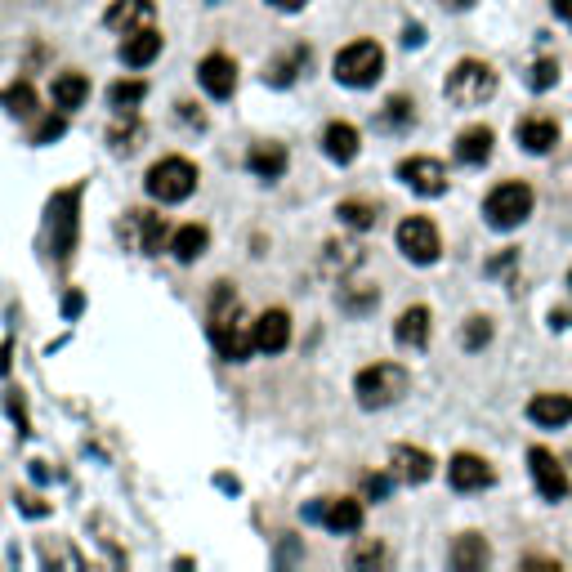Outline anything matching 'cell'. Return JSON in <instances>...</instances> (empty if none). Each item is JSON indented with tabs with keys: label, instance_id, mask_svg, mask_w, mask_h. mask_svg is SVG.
<instances>
[{
	"label": "cell",
	"instance_id": "obj_20",
	"mask_svg": "<svg viewBox=\"0 0 572 572\" xmlns=\"http://www.w3.org/2000/svg\"><path fill=\"white\" fill-rule=\"evenodd\" d=\"M152 0H117V5L103 14V23L112 27V32H139V27H152Z\"/></svg>",
	"mask_w": 572,
	"mask_h": 572
},
{
	"label": "cell",
	"instance_id": "obj_5",
	"mask_svg": "<svg viewBox=\"0 0 572 572\" xmlns=\"http://www.w3.org/2000/svg\"><path fill=\"white\" fill-rule=\"evenodd\" d=\"M331 72H336V81L349 85V90H367V85H376L380 72H385V50H380L376 41H354L336 54Z\"/></svg>",
	"mask_w": 572,
	"mask_h": 572
},
{
	"label": "cell",
	"instance_id": "obj_30",
	"mask_svg": "<svg viewBox=\"0 0 572 572\" xmlns=\"http://www.w3.org/2000/svg\"><path fill=\"white\" fill-rule=\"evenodd\" d=\"M0 103H5L9 117H32V112H36V90H32V81H14L5 94H0Z\"/></svg>",
	"mask_w": 572,
	"mask_h": 572
},
{
	"label": "cell",
	"instance_id": "obj_28",
	"mask_svg": "<svg viewBox=\"0 0 572 572\" xmlns=\"http://www.w3.org/2000/svg\"><path fill=\"white\" fill-rule=\"evenodd\" d=\"M304 63H309V50H304V45H295V50H286L282 59H273V63H269V72H264V81H269V85H278V90H286V85H291L295 76L304 72Z\"/></svg>",
	"mask_w": 572,
	"mask_h": 572
},
{
	"label": "cell",
	"instance_id": "obj_29",
	"mask_svg": "<svg viewBox=\"0 0 572 572\" xmlns=\"http://www.w3.org/2000/svg\"><path fill=\"white\" fill-rule=\"evenodd\" d=\"M322 264H327L331 278H336V273L345 278L349 269H358V264H362V246L358 242H331L327 255H322Z\"/></svg>",
	"mask_w": 572,
	"mask_h": 572
},
{
	"label": "cell",
	"instance_id": "obj_47",
	"mask_svg": "<svg viewBox=\"0 0 572 572\" xmlns=\"http://www.w3.org/2000/svg\"><path fill=\"white\" fill-rule=\"evenodd\" d=\"M568 286H572V269H568Z\"/></svg>",
	"mask_w": 572,
	"mask_h": 572
},
{
	"label": "cell",
	"instance_id": "obj_13",
	"mask_svg": "<svg viewBox=\"0 0 572 572\" xmlns=\"http://www.w3.org/2000/svg\"><path fill=\"white\" fill-rule=\"evenodd\" d=\"M492 479H497L492 465L483 461V456H474V452H456L452 461H447V483H452L456 492H483Z\"/></svg>",
	"mask_w": 572,
	"mask_h": 572
},
{
	"label": "cell",
	"instance_id": "obj_46",
	"mask_svg": "<svg viewBox=\"0 0 572 572\" xmlns=\"http://www.w3.org/2000/svg\"><path fill=\"white\" fill-rule=\"evenodd\" d=\"M443 5H447V9H470L474 0H443Z\"/></svg>",
	"mask_w": 572,
	"mask_h": 572
},
{
	"label": "cell",
	"instance_id": "obj_17",
	"mask_svg": "<svg viewBox=\"0 0 572 572\" xmlns=\"http://www.w3.org/2000/svg\"><path fill=\"white\" fill-rule=\"evenodd\" d=\"M157 54H161V32L157 27L126 32V41H121V63H126V68H148Z\"/></svg>",
	"mask_w": 572,
	"mask_h": 572
},
{
	"label": "cell",
	"instance_id": "obj_25",
	"mask_svg": "<svg viewBox=\"0 0 572 572\" xmlns=\"http://www.w3.org/2000/svg\"><path fill=\"white\" fill-rule=\"evenodd\" d=\"M488 559H492V550H488V541H483L479 532H465V537H456V546H452V568L456 572H479Z\"/></svg>",
	"mask_w": 572,
	"mask_h": 572
},
{
	"label": "cell",
	"instance_id": "obj_7",
	"mask_svg": "<svg viewBox=\"0 0 572 572\" xmlns=\"http://www.w3.org/2000/svg\"><path fill=\"white\" fill-rule=\"evenodd\" d=\"M398 251L407 255L412 264H438V255H443V237H438V224L429 215H407L403 224H398Z\"/></svg>",
	"mask_w": 572,
	"mask_h": 572
},
{
	"label": "cell",
	"instance_id": "obj_22",
	"mask_svg": "<svg viewBox=\"0 0 572 572\" xmlns=\"http://www.w3.org/2000/svg\"><path fill=\"white\" fill-rule=\"evenodd\" d=\"M358 148H362V139L349 121H331V126L322 130V152H327L331 161H340V166H349V161L358 157Z\"/></svg>",
	"mask_w": 572,
	"mask_h": 572
},
{
	"label": "cell",
	"instance_id": "obj_18",
	"mask_svg": "<svg viewBox=\"0 0 572 572\" xmlns=\"http://www.w3.org/2000/svg\"><path fill=\"white\" fill-rule=\"evenodd\" d=\"M394 474H398L403 483H429V479H434V456H429L425 447L398 443V447H394Z\"/></svg>",
	"mask_w": 572,
	"mask_h": 572
},
{
	"label": "cell",
	"instance_id": "obj_15",
	"mask_svg": "<svg viewBox=\"0 0 572 572\" xmlns=\"http://www.w3.org/2000/svg\"><path fill=\"white\" fill-rule=\"evenodd\" d=\"M251 327H255V349H260V354H282V349L291 345V318H286V309L260 313Z\"/></svg>",
	"mask_w": 572,
	"mask_h": 572
},
{
	"label": "cell",
	"instance_id": "obj_40",
	"mask_svg": "<svg viewBox=\"0 0 572 572\" xmlns=\"http://www.w3.org/2000/svg\"><path fill=\"white\" fill-rule=\"evenodd\" d=\"M273 9H282V14H300L304 5H309V0H269Z\"/></svg>",
	"mask_w": 572,
	"mask_h": 572
},
{
	"label": "cell",
	"instance_id": "obj_24",
	"mask_svg": "<svg viewBox=\"0 0 572 572\" xmlns=\"http://www.w3.org/2000/svg\"><path fill=\"white\" fill-rule=\"evenodd\" d=\"M519 143L532 152V157H546V152L559 143V126L550 117H528L519 126Z\"/></svg>",
	"mask_w": 572,
	"mask_h": 572
},
{
	"label": "cell",
	"instance_id": "obj_42",
	"mask_svg": "<svg viewBox=\"0 0 572 572\" xmlns=\"http://www.w3.org/2000/svg\"><path fill=\"white\" fill-rule=\"evenodd\" d=\"M421 41H425V32L412 23V27H407V32H403V45H421Z\"/></svg>",
	"mask_w": 572,
	"mask_h": 572
},
{
	"label": "cell",
	"instance_id": "obj_39",
	"mask_svg": "<svg viewBox=\"0 0 572 572\" xmlns=\"http://www.w3.org/2000/svg\"><path fill=\"white\" fill-rule=\"evenodd\" d=\"M362 488H367V497H389V479L385 474H367V483H362Z\"/></svg>",
	"mask_w": 572,
	"mask_h": 572
},
{
	"label": "cell",
	"instance_id": "obj_35",
	"mask_svg": "<svg viewBox=\"0 0 572 572\" xmlns=\"http://www.w3.org/2000/svg\"><path fill=\"white\" fill-rule=\"evenodd\" d=\"M349 564H354V568H376V564H385V546H380V541H358L354 555H349Z\"/></svg>",
	"mask_w": 572,
	"mask_h": 572
},
{
	"label": "cell",
	"instance_id": "obj_16",
	"mask_svg": "<svg viewBox=\"0 0 572 572\" xmlns=\"http://www.w3.org/2000/svg\"><path fill=\"white\" fill-rule=\"evenodd\" d=\"M528 421L541 429H564L572 421V394H537L528 403Z\"/></svg>",
	"mask_w": 572,
	"mask_h": 572
},
{
	"label": "cell",
	"instance_id": "obj_37",
	"mask_svg": "<svg viewBox=\"0 0 572 572\" xmlns=\"http://www.w3.org/2000/svg\"><path fill=\"white\" fill-rule=\"evenodd\" d=\"M63 130H68V112H59V117H45L41 126L32 130V143H54Z\"/></svg>",
	"mask_w": 572,
	"mask_h": 572
},
{
	"label": "cell",
	"instance_id": "obj_1",
	"mask_svg": "<svg viewBox=\"0 0 572 572\" xmlns=\"http://www.w3.org/2000/svg\"><path fill=\"white\" fill-rule=\"evenodd\" d=\"M206 318H211V340H215L219 358L246 362V358L255 354V327L242 318V300H237L233 282H215Z\"/></svg>",
	"mask_w": 572,
	"mask_h": 572
},
{
	"label": "cell",
	"instance_id": "obj_6",
	"mask_svg": "<svg viewBox=\"0 0 572 572\" xmlns=\"http://www.w3.org/2000/svg\"><path fill=\"white\" fill-rule=\"evenodd\" d=\"M532 188L519 184V179H510V184H497L488 193V202H483V215H488V224L497 228V233H510V228H519L523 219L532 215Z\"/></svg>",
	"mask_w": 572,
	"mask_h": 572
},
{
	"label": "cell",
	"instance_id": "obj_36",
	"mask_svg": "<svg viewBox=\"0 0 572 572\" xmlns=\"http://www.w3.org/2000/svg\"><path fill=\"white\" fill-rule=\"evenodd\" d=\"M555 81H559V63H555V59L532 63V72H528V85H532V90H550Z\"/></svg>",
	"mask_w": 572,
	"mask_h": 572
},
{
	"label": "cell",
	"instance_id": "obj_26",
	"mask_svg": "<svg viewBox=\"0 0 572 572\" xmlns=\"http://www.w3.org/2000/svg\"><path fill=\"white\" fill-rule=\"evenodd\" d=\"M206 246H211V233H206L202 224H184V228H175V237H170V251H175L179 264L202 260Z\"/></svg>",
	"mask_w": 572,
	"mask_h": 572
},
{
	"label": "cell",
	"instance_id": "obj_8",
	"mask_svg": "<svg viewBox=\"0 0 572 572\" xmlns=\"http://www.w3.org/2000/svg\"><path fill=\"white\" fill-rule=\"evenodd\" d=\"M304 519L322 523L327 532H340V537H354L362 528V501L354 497H322L313 505H304Z\"/></svg>",
	"mask_w": 572,
	"mask_h": 572
},
{
	"label": "cell",
	"instance_id": "obj_41",
	"mask_svg": "<svg viewBox=\"0 0 572 572\" xmlns=\"http://www.w3.org/2000/svg\"><path fill=\"white\" fill-rule=\"evenodd\" d=\"M550 5H555V14L564 18V23L572 27V0H550Z\"/></svg>",
	"mask_w": 572,
	"mask_h": 572
},
{
	"label": "cell",
	"instance_id": "obj_43",
	"mask_svg": "<svg viewBox=\"0 0 572 572\" xmlns=\"http://www.w3.org/2000/svg\"><path fill=\"white\" fill-rule=\"evenodd\" d=\"M63 313H68V318H76V313H81V295H68V300H63Z\"/></svg>",
	"mask_w": 572,
	"mask_h": 572
},
{
	"label": "cell",
	"instance_id": "obj_33",
	"mask_svg": "<svg viewBox=\"0 0 572 572\" xmlns=\"http://www.w3.org/2000/svg\"><path fill=\"white\" fill-rule=\"evenodd\" d=\"M488 340H492V318L474 313V318L465 322V331H461V345H465V349H483Z\"/></svg>",
	"mask_w": 572,
	"mask_h": 572
},
{
	"label": "cell",
	"instance_id": "obj_34",
	"mask_svg": "<svg viewBox=\"0 0 572 572\" xmlns=\"http://www.w3.org/2000/svg\"><path fill=\"white\" fill-rule=\"evenodd\" d=\"M412 108H416L412 99L394 94V99L385 103V117H380V121H385V126H394V130H398V126H412V121H416V112H412Z\"/></svg>",
	"mask_w": 572,
	"mask_h": 572
},
{
	"label": "cell",
	"instance_id": "obj_3",
	"mask_svg": "<svg viewBox=\"0 0 572 572\" xmlns=\"http://www.w3.org/2000/svg\"><path fill=\"white\" fill-rule=\"evenodd\" d=\"M497 72L488 68V63H479V59H461L452 72H447V81H443V94H447V103L452 108H483V103L497 94Z\"/></svg>",
	"mask_w": 572,
	"mask_h": 572
},
{
	"label": "cell",
	"instance_id": "obj_4",
	"mask_svg": "<svg viewBox=\"0 0 572 572\" xmlns=\"http://www.w3.org/2000/svg\"><path fill=\"white\" fill-rule=\"evenodd\" d=\"M143 188H148V197L161 206L188 202V197L197 193V166L188 157H161V161H152Z\"/></svg>",
	"mask_w": 572,
	"mask_h": 572
},
{
	"label": "cell",
	"instance_id": "obj_38",
	"mask_svg": "<svg viewBox=\"0 0 572 572\" xmlns=\"http://www.w3.org/2000/svg\"><path fill=\"white\" fill-rule=\"evenodd\" d=\"M380 300V291L376 286H362V291H345V309H354V313H362V309H371V304Z\"/></svg>",
	"mask_w": 572,
	"mask_h": 572
},
{
	"label": "cell",
	"instance_id": "obj_12",
	"mask_svg": "<svg viewBox=\"0 0 572 572\" xmlns=\"http://www.w3.org/2000/svg\"><path fill=\"white\" fill-rule=\"evenodd\" d=\"M121 233H126V242L135 246V251L161 255V242H166V219L152 215V211H126V219H121Z\"/></svg>",
	"mask_w": 572,
	"mask_h": 572
},
{
	"label": "cell",
	"instance_id": "obj_10",
	"mask_svg": "<svg viewBox=\"0 0 572 572\" xmlns=\"http://www.w3.org/2000/svg\"><path fill=\"white\" fill-rule=\"evenodd\" d=\"M528 470H532V483H537V492L546 501H564L568 497V470H564V461H559L555 452L532 447V452H528Z\"/></svg>",
	"mask_w": 572,
	"mask_h": 572
},
{
	"label": "cell",
	"instance_id": "obj_19",
	"mask_svg": "<svg viewBox=\"0 0 572 572\" xmlns=\"http://www.w3.org/2000/svg\"><path fill=\"white\" fill-rule=\"evenodd\" d=\"M286 148L282 143H273V139H264V143H251V152H246V166H251V175H260V179H282L286 175Z\"/></svg>",
	"mask_w": 572,
	"mask_h": 572
},
{
	"label": "cell",
	"instance_id": "obj_23",
	"mask_svg": "<svg viewBox=\"0 0 572 572\" xmlns=\"http://www.w3.org/2000/svg\"><path fill=\"white\" fill-rule=\"evenodd\" d=\"M492 143H497V135H492L488 126L461 130V139H456V161H465V166H483V161L492 157Z\"/></svg>",
	"mask_w": 572,
	"mask_h": 572
},
{
	"label": "cell",
	"instance_id": "obj_31",
	"mask_svg": "<svg viewBox=\"0 0 572 572\" xmlns=\"http://www.w3.org/2000/svg\"><path fill=\"white\" fill-rule=\"evenodd\" d=\"M143 94H148V81H117L108 90V103L117 112H135L139 103H143Z\"/></svg>",
	"mask_w": 572,
	"mask_h": 572
},
{
	"label": "cell",
	"instance_id": "obj_32",
	"mask_svg": "<svg viewBox=\"0 0 572 572\" xmlns=\"http://www.w3.org/2000/svg\"><path fill=\"white\" fill-rule=\"evenodd\" d=\"M336 215H340V224H349V228H376V219H380L371 202H340Z\"/></svg>",
	"mask_w": 572,
	"mask_h": 572
},
{
	"label": "cell",
	"instance_id": "obj_27",
	"mask_svg": "<svg viewBox=\"0 0 572 572\" xmlns=\"http://www.w3.org/2000/svg\"><path fill=\"white\" fill-rule=\"evenodd\" d=\"M50 94H54V108L59 112H76L85 99H90V81H85L81 72H59Z\"/></svg>",
	"mask_w": 572,
	"mask_h": 572
},
{
	"label": "cell",
	"instance_id": "obj_44",
	"mask_svg": "<svg viewBox=\"0 0 572 572\" xmlns=\"http://www.w3.org/2000/svg\"><path fill=\"white\" fill-rule=\"evenodd\" d=\"M550 327H572V313H550Z\"/></svg>",
	"mask_w": 572,
	"mask_h": 572
},
{
	"label": "cell",
	"instance_id": "obj_14",
	"mask_svg": "<svg viewBox=\"0 0 572 572\" xmlns=\"http://www.w3.org/2000/svg\"><path fill=\"white\" fill-rule=\"evenodd\" d=\"M197 81H202V90L211 94V99H233V90H237V63L228 59V54H206V59L197 63Z\"/></svg>",
	"mask_w": 572,
	"mask_h": 572
},
{
	"label": "cell",
	"instance_id": "obj_2",
	"mask_svg": "<svg viewBox=\"0 0 572 572\" xmlns=\"http://www.w3.org/2000/svg\"><path fill=\"white\" fill-rule=\"evenodd\" d=\"M407 385H412L407 367H398V362H371V367L358 371L354 394H358V407L380 412V407H394L407 394Z\"/></svg>",
	"mask_w": 572,
	"mask_h": 572
},
{
	"label": "cell",
	"instance_id": "obj_11",
	"mask_svg": "<svg viewBox=\"0 0 572 572\" xmlns=\"http://www.w3.org/2000/svg\"><path fill=\"white\" fill-rule=\"evenodd\" d=\"M398 179H403L412 193H421V197H443L447 193V170H443V161H434V157L398 161Z\"/></svg>",
	"mask_w": 572,
	"mask_h": 572
},
{
	"label": "cell",
	"instance_id": "obj_45",
	"mask_svg": "<svg viewBox=\"0 0 572 572\" xmlns=\"http://www.w3.org/2000/svg\"><path fill=\"white\" fill-rule=\"evenodd\" d=\"M23 510H27V514H45V505L36 501V497H23Z\"/></svg>",
	"mask_w": 572,
	"mask_h": 572
},
{
	"label": "cell",
	"instance_id": "obj_21",
	"mask_svg": "<svg viewBox=\"0 0 572 572\" xmlns=\"http://www.w3.org/2000/svg\"><path fill=\"white\" fill-rule=\"evenodd\" d=\"M394 340H398L403 349H425V345H429V309H425V304H412V309L398 313Z\"/></svg>",
	"mask_w": 572,
	"mask_h": 572
},
{
	"label": "cell",
	"instance_id": "obj_9",
	"mask_svg": "<svg viewBox=\"0 0 572 572\" xmlns=\"http://www.w3.org/2000/svg\"><path fill=\"white\" fill-rule=\"evenodd\" d=\"M76 202H81V188H68L50 202V251L54 260H68L76 246Z\"/></svg>",
	"mask_w": 572,
	"mask_h": 572
}]
</instances>
